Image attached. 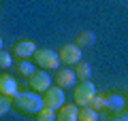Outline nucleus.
I'll use <instances>...</instances> for the list:
<instances>
[{
  "instance_id": "nucleus-1",
  "label": "nucleus",
  "mask_w": 128,
  "mask_h": 121,
  "mask_svg": "<svg viewBox=\"0 0 128 121\" xmlns=\"http://www.w3.org/2000/svg\"><path fill=\"white\" fill-rule=\"evenodd\" d=\"M15 108L24 115H36L43 108V98L38 94H30V91H24V94L15 96Z\"/></svg>"
},
{
  "instance_id": "nucleus-2",
  "label": "nucleus",
  "mask_w": 128,
  "mask_h": 121,
  "mask_svg": "<svg viewBox=\"0 0 128 121\" xmlns=\"http://www.w3.org/2000/svg\"><path fill=\"white\" fill-rule=\"evenodd\" d=\"M32 58H34V62H36L43 70H58L60 64H62L60 62V55L56 53V51H51V49H36Z\"/></svg>"
},
{
  "instance_id": "nucleus-3",
  "label": "nucleus",
  "mask_w": 128,
  "mask_h": 121,
  "mask_svg": "<svg viewBox=\"0 0 128 121\" xmlns=\"http://www.w3.org/2000/svg\"><path fill=\"white\" fill-rule=\"evenodd\" d=\"M94 96H96V87H94V83H92L90 79L81 81V83L75 87V91H73V100H75L77 106H88Z\"/></svg>"
},
{
  "instance_id": "nucleus-4",
  "label": "nucleus",
  "mask_w": 128,
  "mask_h": 121,
  "mask_svg": "<svg viewBox=\"0 0 128 121\" xmlns=\"http://www.w3.org/2000/svg\"><path fill=\"white\" fill-rule=\"evenodd\" d=\"M64 104V91H62V87H49L47 91H43V106H47V108H60Z\"/></svg>"
},
{
  "instance_id": "nucleus-5",
  "label": "nucleus",
  "mask_w": 128,
  "mask_h": 121,
  "mask_svg": "<svg viewBox=\"0 0 128 121\" xmlns=\"http://www.w3.org/2000/svg\"><path fill=\"white\" fill-rule=\"evenodd\" d=\"M60 62L64 64V66H73V64L81 62V47L79 45H64L62 49H60Z\"/></svg>"
},
{
  "instance_id": "nucleus-6",
  "label": "nucleus",
  "mask_w": 128,
  "mask_h": 121,
  "mask_svg": "<svg viewBox=\"0 0 128 121\" xmlns=\"http://www.w3.org/2000/svg\"><path fill=\"white\" fill-rule=\"evenodd\" d=\"M28 83H30V89L32 91H41V94L51 87V79H49V74H47L45 70L30 74V81H28Z\"/></svg>"
},
{
  "instance_id": "nucleus-7",
  "label": "nucleus",
  "mask_w": 128,
  "mask_h": 121,
  "mask_svg": "<svg viewBox=\"0 0 128 121\" xmlns=\"http://www.w3.org/2000/svg\"><path fill=\"white\" fill-rule=\"evenodd\" d=\"M56 119L58 121H79V106L77 104H62L56 108Z\"/></svg>"
},
{
  "instance_id": "nucleus-8",
  "label": "nucleus",
  "mask_w": 128,
  "mask_h": 121,
  "mask_svg": "<svg viewBox=\"0 0 128 121\" xmlns=\"http://www.w3.org/2000/svg\"><path fill=\"white\" fill-rule=\"evenodd\" d=\"M54 81H56V85H58V87L66 89V87H73V85H75L77 74H75V70H68V68H60V70L56 72Z\"/></svg>"
},
{
  "instance_id": "nucleus-9",
  "label": "nucleus",
  "mask_w": 128,
  "mask_h": 121,
  "mask_svg": "<svg viewBox=\"0 0 128 121\" xmlns=\"http://www.w3.org/2000/svg\"><path fill=\"white\" fill-rule=\"evenodd\" d=\"M102 111H109V113L124 111V98L120 94H105L102 96Z\"/></svg>"
},
{
  "instance_id": "nucleus-10",
  "label": "nucleus",
  "mask_w": 128,
  "mask_h": 121,
  "mask_svg": "<svg viewBox=\"0 0 128 121\" xmlns=\"http://www.w3.org/2000/svg\"><path fill=\"white\" fill-rule=\"evenodd\" d=\"M34 51H36V45L32 43V40H19V43H15L13 45V55L19 60H28L34 55Z\"/></svg>"
},
{
  "instance_id": "nucleus-11",
  "label": "nucleus",
  "mask_w": 128,
  "mask_h": 121,
  "mask_svg": "<svg viewBox=\"0 0 128 121\" xmlns=\"http://www.w3.org/2000/svg\"><path fill=\"white\" fill-rule=\"evenodd\" d=\"M0 94L9 96V98H15L19 94L17 91V83L11 74H0Z\"/></svg>"
},
{
  "instance_id": "nucleus-12",
  "label": "nucleus",
  "mask_w": 128,
  "mask_h": 121,
  "mask_svg": "<svg viewBox=\"0 0 128 121\" xmlns=\"http://www.w3.org/2000/svg\"><path fill=\"white\" fill-rule=\"evenodd\" d=\"M94 40H96L94 32L83 30V32H79V34H77V38H75V45H79V47L83 49V47H92V45H94Z\"/></svg>"
},
{
  "instance_id": "nucleus-13",
  "label": "nucleus",
  "mask_w": 128,
  "mask_h": 121,
  "mask_svg": "<svg viewBox=\"0 0 128 121\" xmlns=\"http://www.w3.org/2000/svg\"><path fill=\"white\" fill-rule=\"evenodd\" d=\"M75 66H77V68H75V74H77L79 81H88L92 76V66L88 62H77Z\"/></svg>"
},
{
  "instance_id": "nucleus-14",
  "label": "nucleus",
  "mask_w": 128,
  "mask_h": 121,
  "mask_svg": "<svg viewBox=\"0 0 128 121\" xmlns=\"http://www.w3.org/2000/svg\"><path fill=\"white\" fill-rule=\"evenodd\" d=\"M79 119L81 121H98V111L92 106H81L79 108Z\"/></svg>"
},
{
  "instance_id": "nucleus-15",
  "label": "nucleus",
  "mask_w": 128,
  "mask_h": 121,
  "mask_svg": "<svg viewBox=\"0 0 128 121\" xmlns=\"http://www.w3.org/2000/svg\"><path fill=\"white\" fill-rule=\"evenodd\" d=\"M15 70H17L22 76H30V74H34V66H32L28 60H19L17 66H15Z\"/></svg>"
},
{
  "instance_id": "nucleus-16",
  "label": "nucleus",
  "mask_w": 128,
  "mask_h": 121,
  "mask_svg": "<svg viewBox=\"0 0 128 121\" xmlns=\"http://www.w3.org/2000/svg\"><path fill=\"white\" fill-rule=\"evenodd\" d=\"M34 117H36V119H41V121H54V119H56V111H54V108L43 106V108H41V111H38Z\"/></svg>"
},
{
  "instance_id": "nucleus-17",
  "label": "nucleus",
  "mask_w": 128,
  "mask_h": 121,
  "mask_svg": "<svg viewBox=\"0 0 128 121\" xmlns=\"http://www.w3.org/2000/svg\"><path fill=\"white\" fill-rule=\"evenodd\" d=\"M11 106H13L11 98H9V96H4V94H0V117H4L6 113L11 111Z\"/></svg>"
},
{
  "instance_id": "nucleus-18",
  "label": "nucleus",
  "mask_w": 128,
  "mask_h": 121,
  "mask_svg": "<svg viewBox=\"0 0 128 121\" xmlns=\"http://www.w3.org/2000/svg\"><path fill=\"white\" fill-rule=\"evenodd\" d=\"M11 64H13V58H11L6 51H0V70H6V68H11Z\"/></svg>"
},
{
  "instance_id": "nucleus-19",
  "label": "nucleus",
  "mask_w": 128,
  "mask_h": 121,
  "mask_svg": "<svg viewBox=\"0 0 128 121\" xmlns=\"http://www.w3.org/2000/svg\"><path fill=\"white\" fill-rule=\"evenodd\" d=\"M118 119L120 121H128V111H120L118 113Z\"/></svg>"
},
{
  "instance_id": "nucleus-20",
  "label": "nucleus",
  "mask_w": 128,
  "mask_h": 121,
  "mask_svg": "<svg viewBox=\"0 0 128 121\" xmlns=\"http://www.w3.org/2000/svg\"><path fill=\"white\" fill-rule=\"evenodd\" d=\"M0 51H2V38H0Z\"/></svg>"
}]
</instances>
